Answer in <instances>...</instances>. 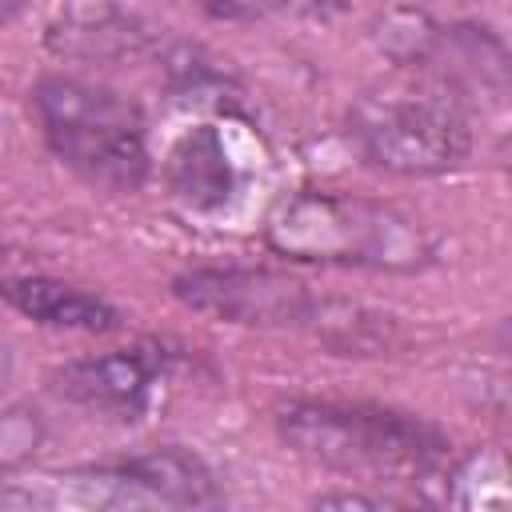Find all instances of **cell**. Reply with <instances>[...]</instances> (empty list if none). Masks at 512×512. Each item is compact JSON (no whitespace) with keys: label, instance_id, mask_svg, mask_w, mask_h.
<instances>
[{"label":"cell","instance_id":"4","mask_svg":"<svg viewBox=\"0 0 512 512\" xmlns=\"http://www.w3.org/2000/svg\"><path fill=\"white\" fill-rule=\"evenodd\" d=\"M48 148L88 184L136 192L148 176V140L140 108L80 76H44L32 92Z\"/></svg>","mask_w":512,"mask_h":512},{"label":"cell","instance_id":"10","mask_svg":"<svg viewBox=\"0 0 512 512\" xmlns=\"http://www.w3.org/2000/svg\"><path fill=\"white\" fill-rule=\"evenodd\" d=\"M200 4L220 20H244V16H256L268 0H200Z\"/></svg>","mask_w":512,"mask_h":512},{"label":"cell","instance_id":"11","mask_svg":"<svg viewBox=\"0 0 512 512\" xmlns=\"http://www.w3.org/2000/svg\"><path fill=\"white\" fill-rule=\"evenodd\" d=\"M316 508H384L380 496H360V492H328L316 500Z\"/></svg>","mask_w":512,"mask_h":512},{"label":"cell","instance_id":"12","mask_svg":"<svg viewBox=\"0 0 512 512\" xmlns=\"http://www.w3.org/2000/svg\"><path fill=\"white\" fill-rule=\"evenodd\" d=\"M8 376H12V352H8V340L0 336V392H4Z\"/></svg>","mask_w":512,"mask_h":512},{"label":"cell","instance_id":"8","mask_svg":"<svg viewBox=\"0 0 512 512\" xmlns=\"http://www.w3.org/2000/svg\"><path fill=\"white\" fill-rule=\"evenodd\" d=\"M0 296L28 320L68 332H108L116 328V308L104 304L96 292L48 280V276H16L0 284Z\"/></svg>","mask_w":512,"mask_h":512},{"label":"cell","instance_id":"6","mask_svg":"<svg viewBox=\"0 0 512 512\" xmlns=\"http://www.w3.org/2000/svg\"><path fill=\"white\" fill-rule=\"evenodd\" d=\"M88 500L108 508H208L220 504L208 464L180 448H156L108 468L84 472Z\"/></svg>","mask_w":512,"mask_h":512},{"label":"cell","instance_id":"1","mask_svg":"<svg viewBox=\"0 0 512 512\" xmlns=\"http://www.w3.org/2000/svg\"><path fill=\"white\" fill-rule=\"evenodd\" d=\"M268 244L304 264L416 272L436 256L428 228L396 204L356 192H296L264 224Z\"/></svg>","mask_w":512,"mask_h":512},{"label":"cell","instance_id":"14","mask_svg":"<svg viewBox=\"0 0 512 512\" xmlns=\"http://www.w3.org/2000/svg\"><path fill=\"white\" fill-rule=\"evenodd\" d=\"M328 4H340V0H328Z\"/></svg>","mask_w":512,"mask_h":512},{"label":"cell","instance_id":"9","mask_svg":"<svg viewBox=\"0 0 512 512\" xmlns=\"http://www.w3.org/2000/svg\"><path fill=\"white\" fill-rule=\"evenodd\" d=\"M168 188L180 204L212 212L232 196V164L216 128H192L168 152Z\"/></svg>","mask_w":512,"mask_h":512},{"label":"cell","instance_id":"13","mask_svg":"<svg viewBox=\"0 0 512 512\" xmlns=\"http://www.w3.org/2000/svg\"><path fill=\"white\" fill-rule=\"evenodd\" d=\"M24 4H28V0H0V24H8L12 16H20Z\"/></svg>","mask_w":512,"mask_h":512},{"label":"cell","instance_id":"7","mask_svg":"<svg viewBox=\"0 0 512 512\" xmlns=\"http://www.w3.org/2000/svg\"><path fill=\"white\" fill-rule=\"evenodd\" d=\"M168 364L172 356L156 344H136V348H116V352H100V356H84L72 360L56 372V388L60 396H68L72 404L108 416V420H140L160 384L168 380Z\"/></svg>","mask_w":512,"mask_h":512},{"label":"cell","instance_id":"2","mask_svg":"<svg viewBox=\"0 0 512 512\" xmlns=\"http://www.w3.org/2000/svg\"><path fill=\"white\" fill-rule=\"evenodd\" d=\"M276 428L300 456L372 480H428L448 468V436L420 416L344 404V400H292L280 408Z\"/></svg>","mask_w":512,"mask_h":512},{"label":"cell","instance_id":"3","mask_svg":"<svg viewBox=\"0 0 512 512\" xmlns=\"http://www.w3.org/2000/svg\"><path fill=\"white\" fill-rule=\"evenodd\" d=\"M176 296L212 320L312 332L336 352H376L388 344V316L320 296L304 280L272 268H196L176 276Z\"/></svg>","mask_w":512,"mask_h":512},{"label":"cell","instance_id":"5","mask_svg":"<svg viewBox=\"0 0 512 512\" xmlns=\"http://www.w3.org/2000/svg\"><path fill=\"white\" fill-rule=\"evenodd\" d=\"M352 140L368 164L396 176L452 172L472 152V128L456 100L424 88H384L356 100Z\"/></svg>","mask_w":512,"mask_h":512}]
</instances>
